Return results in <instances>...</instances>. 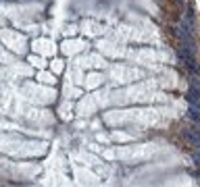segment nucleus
Wrapping results in <instances>:
<instances>
[{"label": "nucleus", "mask_w": 200, "mask_h": 187, "mask_svg": "<svg viewBox=\"0 0 200 187\" xmlns=\"http://www.w3.org/2000/svg\"><path fill=\"white\" fill-rule=\"evenodd\" d=\"M177 56L186 62V67H188L192 73H200L198 67H196V58H194V54H192V50H190V48H186V46L179 48V50H177Z\"/></svg>", "instance_id": "1"}, {"label": "nucleus", "mask_w": 200, "mask_h": 187, "mask_svg": "<svg viewBox=\"0 0 200 187\" xmlns=\"http://www.w3.org/2000/svg\"><path fill=\"white\" fill-rule=\"evenodd\" d=\"M181 137L188 141L190 146H196V148H200V129H198V127L184 129V131H181Z\"/></svg>", "instance_id": "2"}, {"label": "nucleus", "mask_w": 200, "mask_h": 187, "mask_svg": "<svg viewBox=\"0 0 200 187\" xmlns=\"http://www.w3.org/2000/svg\"><path fill=\"white\" fill-rule=\"evenodd\" d=\"M188 100L192 102V106H200V87L194 83L192 87H190V92H188Z\"/></svg>", "instance_id": "3"}, {"label": "nucleus", "mask_w": 200, "mask_h": 187, "mask_svg": "<svg viewBox=\"0 0 200 187\" xmlns=\"http://www.w3.org/2000/svg\"><path fill=\"white\" fill-rule=\"evenodd\" d=\"M188 117L192 118V121H196V123H200V112L196 110V106H190V110H188Z\"/></svg>", "instance_id": "4"}, {"label": "nucleus", "mask_w": 200, "mask_h": 187, "mask_svg": "<svg viewBox=\"0 0 200 187\" xmlns=\"http://www.w3.org/2000/svg\"><path fill=\"white\" fill-rule=\"evenodd\" d=\"M192 158H194V162H196V166L200 168V152H196L194 156H192Z\"/></svg>", "instance_id": "5"}]
</instances>
